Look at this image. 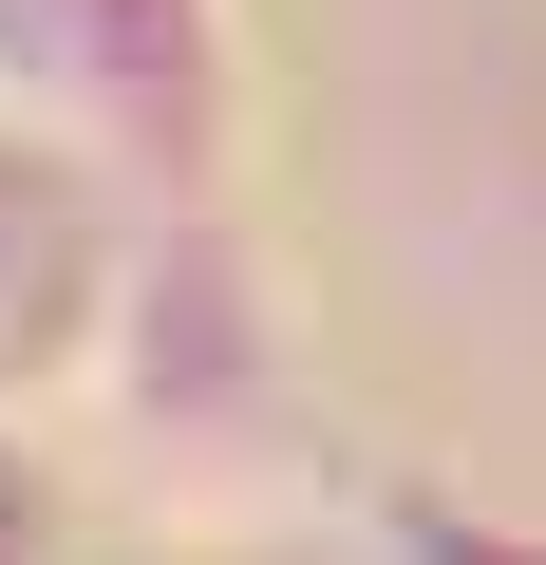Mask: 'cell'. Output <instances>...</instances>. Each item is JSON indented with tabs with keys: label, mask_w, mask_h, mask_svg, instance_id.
I'll return each instance as SVG.
<instances>
[{
	"label": "cell",
	"mask_w": 546,
	"mask_h": 565,
	"mask_svg": "<svg viewBox=\"0 0 546 565\" xmlns=\"http://www.w3.org/2000/svg\"><path fill=\"white\" fill-rule=\"evenodd\" d=\"M95 415H114V434H170L207 490L264 471V452H302V359H283V302H264L245 207H132V282H114Z\"/></svg>",
	"instance_id": "cell-1"
},
{
	"label": "cell",
	"mask_w": 546,
	"mask_h": 565,
	"mask_svg": "<svg viewBox=\"0 0 546 565\" xmlns=\"http://www.w3.org/2000/svg\"><path fill=\"white\" fill-rule=\"evenodd\" d=\"M57 132L132 207H245V151H264L245 0H76V114Z\"/></svg>",
	"instance_id": "cell-2"
},
{
	"label": "cell",
	"mask_w": 546,
	"mask_h": 565,
	"mask_svg": "<svg viewBox=\"0 0 546 565\" xmlns=\"http://www.w3.org/2000/svg\"><path fill=\"white\" fill-rule=\"evenodd\" d=\"M0 565H57V471L0 434Z\"/></svg>",
	"instance_id": "cell-3"
},
{
	"label": "cell",
	"mask_w": 546,
	"mask_h": 565,
	"mask_svg": "<svg viewBox=\"0 0 546 565\" xmlns=\"http://www.w3.org/2000/svg\"><path fill=\"white\" fill-rule=\"evenodd\" d=\"M415 565H546V546H508V527H415Z\"/></svg>",
	"instance_id": "cell-4"
}]
</instances>
